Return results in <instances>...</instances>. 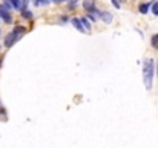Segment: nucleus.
Wrapping results in <instances>:
<instances>
[{
  "instance_id": "obj_1",
  "label": "nucleus",
  "mask_w": 158,
  "mask_h": 148,
  "mask_svg": "<svg viewBox=\"0 0 158 148\" xmlns=\"http://www.w3.org/2000/svg\"><path fill=\"white\" fill-rule=\"evenodd\" d=\"M154 73H155L154 60H152V59H146L144 63H143V80H144V87H146V90H151V88H152Z\"/></svg>"
},
{
  "instance_id": "obj_2",
  "label": "nucleus",
  "mask_w": 158,
  "mask_h": 148,
  "mask_svg": "<svg viewBox=\"0 0 158 148\" xmlns=\"http://www.w3.org/2000/svg\"><path fill=\"white\" fill-rule=\"evenodd\" d=\"M23 33H25V28H22V26L14 28V31L9 33V34L5 37V47H6V48H11V47L20 39V36H22Z\"/></svg>"
},
{
  "instance_id": "obj_3",
  "label": "nucleus",
  "mask_w": 158,
  "mask_h": 148,
  "mask_svg": "<svg viewBox=\"0 0 158 148\" xmlns=\"http://www.w3.org/2000/svg\"><path fill=\"white\" fill-rule=\"evenodd\" d=\"M0 17L6 22V23H11V14H9V11H8V6L6 5H0Z\"/></svg>"
},
{
  "instance_id": "obj_4",
  "label": "nucleus",
  "mask_w": 158,
  "mask_h": 148,
  "mask_svg": "<svg viewBox=\"0 0 158 148\" xmlns=\"http://www.w3.org/2000/svg\"><path fill=\"white\" fill-rule=\"evenodd\" d=\"M83 8H85L88 12H91V14H92V12H94V14L98 12V11L95 9V2H94V0H85V2H83Z\"/></svg>"
},
{
  "instance_id": "obj_5",
  "label": "nucleus",
  "mask_w": 158,
  "mask_h": 148,
  "mask_svg": "<svg viewBox=\"0 0 158 148\" xmlns=\"http://www.w3.org/2000/svg\"><path fill=\"white\" fill-rule=\"evenodd\" d=\"M26 3H28V0H11V5H12L15 9H20V11L25 9Z\"/></svg>"
},
{
  "instance_id": "obj_6",
  "label": "nucleus",
  "mask_w": 158,
  "mask_h": 148,
  "mask_svg": "<svg viewBox=\"0 0 158 148\" xmlns=\"http://www.w3.org/2000/svg\"><path fill=\"white\" fill-rule=\"evenodd\" d=\"M97 17H100L106 23H110V20H112V16H110L107 11H98V12H97Z\"/></svg>"
},
{
  "instance_id": "obj_7",
  "label": "nucleus",
  "mask_w": 158,
  "mask_h": 148,
  "mask_svg": "<svg viewBox=\"0 0 158 148\" xmlns=\"http://www.w3.org/2000/svg\"><path fill=\"white\" fill-rule=\"evenodd\" d=\"M72 25H74V28H77V29L81 31V33L86 31V28L81 25V19H72Z\"/></svg>"
},
{
  "instance_id": "obj_8",
  "label": "nucleus",
  "mask_w": 158,
  "mask_h": 148,
  "mask_svg": "<svg viewBox=\"0 0 158 148\" xmlns=\"http://www.w3.org/2000/svg\"><path fill=\"white\" fill-rule=\"evenodd\" d=\"M149 6H151V3H141L140 5V12L141 14H146L149 11Z\"/></svg>"
},
{
  "instance_id": "obj_9",
  "label": "nucleus",
  "mask_w": 158,
  "mask_h": 148,
  "mask_svg": "<svg viewBox=\"0 0 158 148\" xmlns=\"http://www.w3.org/2000/svg\"><path fill=\"white\" fill-rule=\"evenodd\" d=\"M22 17H25V19H31V17H32V14H31V11L23 9V11H22Z\"/></svg>"
},
{
  "instance_id": "obj_10",
  "label": "nucleus",
  "mask_w": 158,
  "mask_h": 148,
  "mask_svg": "<svg viewBox=\"0 0 158 148\" xmlns=\"http://www.w3.org/2000/svg\"><path fill=\"white\" fill-rule=\"evenodd\" d=\"M152 47L158 49V34H155V36L152 37Z\"/></svg>"
},
{
  "instance_id": "obj_11",
  "label": "nucleus",
  "mask_w": 158,
  "mask_h": 148,
  "mask_svg": "<svg viewBox=\"0 0 158 148\" xmlns=\"http://www.w3.org/2000/svg\"><path fill=\"white\" fill-rule=\"evenodd\" d=\"M81 23L85 25V28H86V29H91V25H89V22H88V19H86V17H83V19H81Z\"/></svg>"
},
{
  "instance_id": "obj_12",
  "label": "nucleus",
  "mask_w": 158,
  "mask_h": 148,
  "mask_svg": "<svg viewBox=\"0 0 158 148\" xmlns=\"http://www.w3.org/2000/svg\"><path fill=\"white\" fill-rule=\"evenodd\" d=\"M152 12H154L155 16H158V2H155V3L152 5Z\"/></svg>"
},
{
  "instance_id": "obj_13",
  "label": "nucleus",
  "mask_w": 158,
  "mask_h": 148,
  "mask_svg": "<svg viewBox=\"0 0 158 148\" xmlns=\"http://www.w3.org/2000/svg\"><path fill=\"white\" fill-rule=\"evenodd\" d=\"M51 0H37V5H48Z\"/></svg>"
},
{
  "instance_id": "obj_14",
  "label": "nucleus",
  "mask_w": 158,
  "mask_h": 148,
  "mask_svg": "<svg viewBox=\"0 0 158 148\" xmlns=\"http://www.w3.org/2000/svg\"><path fill=\"white\" fill-rule=\"evenodd\" d=\"M66 2H69L71 5H74V3H77V0H66Z\"/></svg>"
},
{
  "instance_id": "obj_15",
  "label": "nucleus",
  "mask_w": 158,
  "mask_h": 148,
  "mask_svg": "<svg viewBox=\"0 0 158 148\" xmlns=\"http://www.w3.org/2000/svg\"><path fill=\"white\" fill-rule=\"evenodd\" d=\"M55 3H61V2H66V0H54Z\"/></svg>"
}]
</instances>
